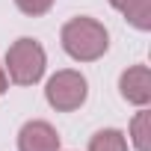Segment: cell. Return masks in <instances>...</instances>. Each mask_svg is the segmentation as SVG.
I'll use <instances>...</instances> for the list:
<instances>
[{"instance_id": "cell-1", "label": "cell", "mask_w": 151, "mask_h": 151, "mask_svg": "<svg viewBox=\"0 0 151 151\" xmlns=\"http://www.w3.org/2000/svg\"><path fill=\"white\" fill-rule=\"evenodd\" d=\"M62 47L71 59H77V62H95L107 53L110 47V33L101 21L95 18H71L65 27H62Z\"/></svg>"}, {"instance_id": "cell-2", "label": "cell", "mask_w": 151, "mask_h": 151, "mask_svg": "<svg viewBox=\"0 0 151 151\" xmlns=\"http://www.w3.org/2000/svg\"><path fill=\"white\" fill-rule=\"evenodd\" d=\"M47 65L45 47L36 39H18L6 50V77H12L18 86H33L42 80Z\"/></svg>"}, {"instance_id": "cell-3", "label": "cell", "mask_w": 151, "mask_h": 151, "mask_svg": "<svg viewBox=\"0 0 151 151\" xmlns=\"http://www.w3.org/2000/svg\"><path fill=\"white\" fill-rule=\"evenodd\" d=\"M86 95H89V83H86V77H83L80 71H71V68L56 71L53 77L47 80V86H45V98H47V104H50L53 110H59V113H71V110L83 107Z\"/></svg>"}, {"instance_id": "cell-4", "label": "cell", "mask_w": 151, "mask_h": 151, "mask_svg": "<svg viewBox=\"0 0 151 151\" xmlns=\"http://www.w3.org/2000/svg\"><path fill=\"white\" fill-rule=\"evenodd\" d=\"M119 89H122L124 101H130L136 107H145L151 101V71H148V65H130L122 74Z\"/></svg>"}, {"instance_id": "cell-5", "label": "cell", "mask_w": 151, "mask_h": 151, "mask_svg": "<svg viewBox=\"0 0 151 151\" xmlns=\"http://www.w3.org/2000/svg\"><path fill=\"white\" fill-rule=\"evenodd\" d=\"M18 151H59V133L47 122H27L18 133Z\"/></svg>"}, {"instance_id": "cell-6", "label": "cell", "mask_w": 151, "mask_h": 151, "mask_svg": "<svg viewBox=\"0 0 151 151\" xmlns=\"http://www.w3.org/2000/svg\"><path fill=\"white\" fill-rule=\"evenodd\" d=\"M110 3H113L136 30H148V27H151V0H110Z\"/></svg>"}, {"instance_id": "cell-7", "label": "cell", "mask_w": 151, "mask_h": 151, "mask_svg": "<svg viewBox=\"0 0 151 151\" xmlns=\"http://www.w3.org/2000/svg\"><path fill=\"white\" fill-rule=\"evenodd\" d=\"M89 151H127V139H124L122 130L107 127V130H98L89 139Z\"/></svg>"}, {"instance_id": "cell-8", "label": "cell", "mask_w": 151, "mask_h": 151, "mask_svg": "<svg viewBox=\"0 0 151 151\" xmlns=\"http://www.w3.org/2000/svg\"><path fill=\"white\" fill-rule=\"evenodd\" d=\"M130 136H133V148L136 151H151V113L148 110H142V113L133 116Z\"/></svg>"}, {"instance_id": "cell-9", "label": "cell", "mask_w": 151, "mask_h": 151, "mask_svg": "<svg viewBox=\"0 0 151 151\" xmlns=\"http://www.w3.org/2000/svg\"><path fill=\"white\" fill-rule=\"evenodd\" d=\"M15 3H18V9L24 12V15H45L50 6H53V0H15Z\"/></svg>"}, {"instance_id": "cell-10", "label": "cell", "mask_w": 151, "mask_h": 151, "mask_svg": "<svg viewBox=\"0 0 151 151\" xmlns=\"http://www.w3.org/2000/svg\"><path fill=\"white\" fill-rule=\"evenodd\" d=\"M6 86H9V77H6V68L0 65V95L6 92Z\"/></svg>"}]
</instances>
